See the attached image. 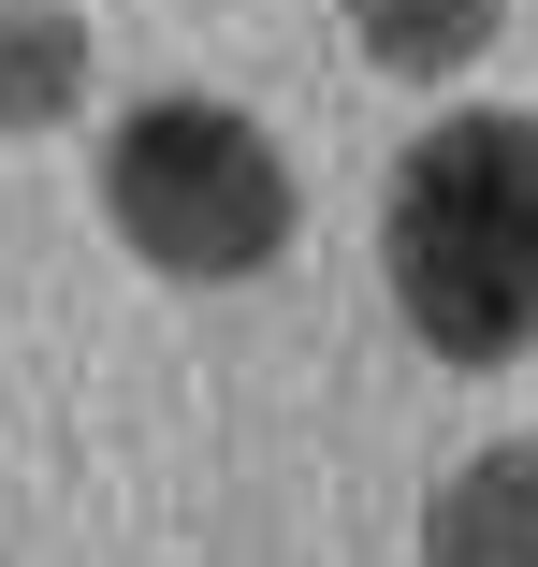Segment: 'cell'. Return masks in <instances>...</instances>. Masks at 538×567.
<instances>
[{"instance_id":"cell-4","label":"cell","mask_w":538,"mask_h":567,"mask_svg":"<svg viewBox=\"0 0 538 567\" xmlns=\"http://www.w3.org/2000/svg\"><path fill=\"white\" fill-rule=\"evenodd\" d=\"M495 30H509V0H350V44H364V73H393V87L480 73Z\"/></svg>"},{"instance_id":"cell-5","label":"cell","mask_w":538,"mask_h":567,"mask_svg":"<svg viewBox=\"0 0 538 567\" xmlns=\"http://www.w3.org/2000/svg\"><path fill=\"white\" fill-rule=\"evenodd\" d=\"M87 102V16L73 0H15L0 16V132H59Z\"/></svg>"},{"instance_id":"cell-2","label":"cell","mask_w":538,"mask_h":567,"mask_svg":"<svg viewBox=\"0 0 538 567\" xmlns=\"http://www.w3.org/2000/svg\"><path fill=\"white\" fill-rule=\"evenodd\" d=\"M102 218H117V248L146 277H189V291H234L291 248V161L248 102H204V87H161L132 102L117 132H102Z\"/></svg>"},{"instance_id":"cell-1","label":"cell","mask_w":538,"mask_h":567,"mask_svg":"<svg viewBox=\"0 0 538 567\" xmlns=\"http://www.w3.org/2000/svg\"><path fill=\"white\" fill-rule=\"evenodd\" d=\"M379 277L437 364H524L538 350V117H437L379 189Z\"/></svg>"},{"instance_id":"cell-3","label":"cell","mask_w":538,"mask_h":567,"mask_svg":"<svg viewBox=\"0 0 538 567\" xmlns=\"http://www.w3.org/2000/svg\"><path fill=\"white\" fill-rule=\"evenodd\" d=\"M422 567H538V436H495L422 495Z\"/></svg>"}]
</instances>
